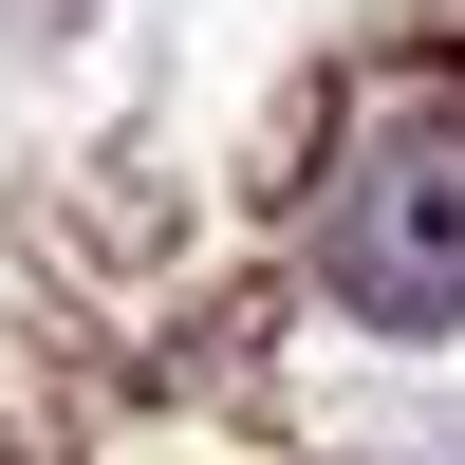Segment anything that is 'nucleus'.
I'll return each mask as SVG.
<instances>
[{"label": "nucleus", "instance_id": "f257e3e1", "mask_svg": "<svg viewBox=\"0 0 465 465\" xmlns=\"http://www.w3.org/2000/svg\"><path fill=\"white\" fill-rule=\"evenodd\" d=\"M317 298L354 335H465V112H391L317 205Z\"/></svg>", "mask_w": 465, "mask_h": 465}]
</instances>
